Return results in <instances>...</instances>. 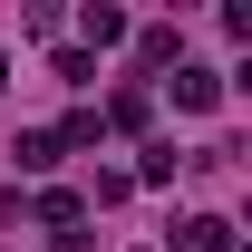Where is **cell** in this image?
Listing matches in <instances>:
<instances>
[{
    "label": "cell",
    "mask_w": 252,
    "mask_h": 252,
    "mask_svg": "<svg viewBox=\"0 0 252 252\" xmlns=\"http://www.w3.org/2000/svg\"><path fill=\"white\" fill-rule=\"evenodd\" d=\"M175 252H233V223H223V214H194V223H175Z\"/></svg>",
    "instance_id": "cell-5"
},
{
    "label": "cell",
    "mask_w": 252,
    "mask_h": 252,
    "mask_svg": "<svg viewBox=\"0 0 252 252\" xmlns=\"http://www.w3.org/2000/svg\"><path fill=\"white\" fill-rule=\"evenodd\" d=\"M30 214H39V233H78V223H88V194H68V185H49V194L30 204Z\"/></svg>",
    "instance_id": "cell-3"
},
{
    "label": "cell",
    "mask_w": 252,
    "mask_h": 252,
    "mask_svg": "<svg viewBox=\"0 0 252 252\" xmlns=\"http://www.w3.org/2000/svg\"><path fill=\"white\" fill-rule=\"evenodd\" d=\"M10 156H20V175H59V126H20V146H10Z\"/></svg>",
    "instance_id": "cell-2"
},
{
    "label": "cell",
    "mask_w": 252,
    "mask_h": 252,
    "mask_svg": "<svg viewBox=\"0 0 252 252\" xmlns=\"http://www.w3.org/2000/svg\"><path fill=\"white\" fill-rule=\"evenodd\" d=\"M0 88H10V59H0Z\"/></svg>",
    "instance_id": "cell-9"
},
{
    "label": "cell",
    "mask_w": 252,
    "mask_h": 252,
    "mask_svg": "<svg viewBox=\"0 0 252 252\" xmlns=\"http://www.w3.org/2000/svg\"><path fill=\"white\" fill-rule=\"evenodd\" d=\"M78 39H88V59L97 49H126V10L117 0H88V10H78Z\"/></svg>",
    "instance_id": "cell-1"
},
{
    "label": "cell",
    "mask_w": 252,
    "mask_h": 252,
    "mask_svg": "<svg viewBox=\"0 0 252 252\" xmlns=\"http://www.w3.org/2000/svg\"><path fill=\"white\" fill-rule=\"evenodd\" d=\"M165 88H175V107H214L223 78H214V68H194V59H175V78H165Z\"/></svg>",
    "instance_id": "cell-4"
},
{
    "label": "cell",
    "mask_w": 252,
    "mask_h": 252,
    "mask_svg": "<svg viewBox=\"0 0 252 252\" xmlns=\"http://www.w3.org/2000/svg\"><path fill=\"white\" fill-rule=\"evenodd\" d=\"M136 49H146V68H175V59H185V39H175V30H136Z\"/></svg>",
    "instance_id": "cell-6"
},
{
    "label": "cell",
    "mask_w": 252,
    "mask_h": 252,
    "mask_svg": "<svg viewBox=\"0 0 252 252\" xmlns=\"http://www.w3.org/2000/svg\"><path fill=\"white\" fill-rule=\"evenodd\" d=\"M97 126H126V136H136V126H146V88H126L117 107H107V117H97Z\"/></svg>",
    "instance_id": "cell-8"
},
{
    "label": "cell",
    "mask_w": 252,
    "mask_h": 252,
    "mask_svg": "<svg viewBox=\"0 0 252 252\" xmlns=\"http://www.w3.org/2000/svg\"><path fill=\"white\" fill-rule=\"evenodd\" d=\"M175 165H185V156H175V146H165V136H156V146H146V165H136V175H146V185H175Z\"/></svg>",
    "instance_id": "cell-7"
}]
</instances>
